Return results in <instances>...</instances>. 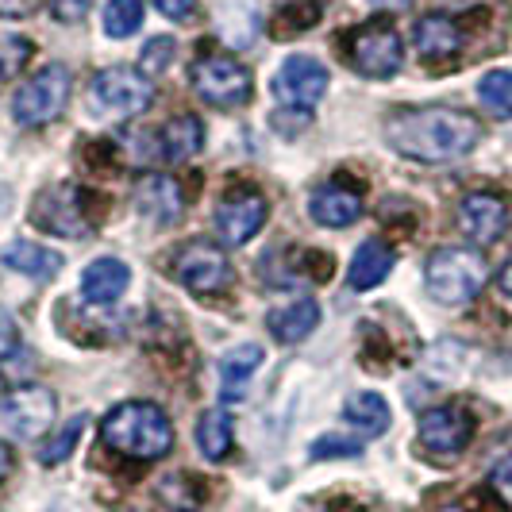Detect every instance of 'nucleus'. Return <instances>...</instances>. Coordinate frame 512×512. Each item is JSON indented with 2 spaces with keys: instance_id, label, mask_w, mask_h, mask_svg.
<instances>
[{
  "instance_id": "obj_1",
  "label": "nucleus",
  "mask_w": 512,
  "mask_h": 512,
  "mask_svg": "<svg viewBox=\"0 0 512 512\" xmlns=\"http://www.w3.org/2000/svg\"><path fill=\"white\" fill-rule=\"evenodd\" d=\"M482 139V124L459 112V108H443V104H428V108H401L385 120V143L401 158L412 162H455L462 154H470Z\"/></svg>"
},
{
  "instance_id": "obj_2",
  "label": "nucleus",
  "mask_w": 512,
  "mask_h": 512,
  "mask_svg": "<svg viewBox=\"0 0 512 512\" xmlns=\"http://www.w3.org/2000/svg\"><path fill=\"white\" fill-rule=\"evenodd\" d=\"M101 439L108 451L128 455L139 462H154L162 455H170L174 447V428L170 416L151 405V401H124L104 416Z\"/></svg>"
},
{
  "instance_id": "obj_3",
  "label": "nucleus",
  "mask_w": 512,
  "mask_h": 512,
  "mask_svg": "<svg viewBox=\"0 0 512 512\" xmlns=\"http://www.w3.org/2000/svg\"><path fill=\"white\" fill-rule=\"evenodd\" d=\"M489 270L486 258L478 255L474 247H443L428 258V270H424V282H428V293L432 301L447 308L470 305L482 285H486Z\"/></svg>"
},
{
  "instance_id": "obj_4",
  "label": "nucleus",
  "mask_w": 512,
  "mask_h": 512,
  "mask_svg": "<svg viewBox=\"0 0 512 512\" xmlns=\"http://www.w3.org/2000/svg\"><path fill=\"white\" fill-rule=\"evenodd\" d=\"M154 101L151 77L128 70V66H108L89 85V112L97 120H131L143 116Z\"/></svg>"
},
{
  "instance_id": "obj_5",
  "label": "nucleus",
  "mask_w": 512,
  "mask_h": 512,
  "mask_svg": "<svg viewBox=\"0 0 512 512\" xmlns=\"http://www.w3.org/2000/svg\"><path fill=\"white\" fill-rule=\"evenodd\" d=\"M339 51L362 77H393L401 70V35L389 20H366L339 39Z\"/></svg>"
},
{
  "instance_id": "obj_6",
  "label": "nucleus",
  "mask_w": 512,
  "mask_h": 512,
  "mask_svg": "<svg viewBox=\"0 0 512 512\" xmlns=\"http://www.w3.org/2000/svg\"><path fill=\"white\" fill-rule=\"evenodd\" d=\"M89 201L93 193H85L77 181H51L35 205H31V220L51 235H66V239H81L89 235L93 220H89Z\"/></svg>"
},
{
  "instance_id": "obj_7",
  "label": "nucleus",
  "mask_w": 512,
  "mask_h": 512,
  "mask_svg": "<svg viewBox=\"0 0 512 512\" xmlns=\"http://www.w3.org/2000/svg\"><path fill=\"white\" fill-rule=\"evenodd\" d=\"M54 424V393L43 385H24L0 401V439L27 443Z\"/></svg>"
},
{
  "instance_id": "obj_8",
  "label": "nucleus",
  "mask_w": 512,
  "mask_h": 512,
  "mask_svg": "<svg viewBox=\"0 0 512 512\" xmlns=\"http://www.w3.org/2000/svg\"><path fill=\"white\" fill-rule=\"evenodd\" d=\"M66 101H70V70L66 66H47L16 93L12 116L24 128H43L66 108Z\"/></svg>"
},
{
  "instance_id": "obj_9",
  "label": "nucleus",
  "mask_w": 512,
  "mask_h": 512,
  "mask_svg": "<svg viewBox=\"0 0 512 512\" xmlns=\"http://www.w3.org/2000/svg\"><path fill=\"white\" fill-rule=\"evenodd\" d=\"M193 89L216 108H235L251 101V70L228 54H205L193 62Z\"/></svg>"
},
{
  "instance_id": "obj_10",
  "label": "nucleus",
  "mask_w": 512,
  "mask_h": 512,
  "mask_svg": "<svg viewBox=\"0 0 512 512\" xmlns=\"http://www.w3.org/2000/svg\"><path fill=\"white\" fill-rule=\"evenodd\" d=\"M174 278L197 297H216L231 285V262L216 243L193 239L174 255Z\"/></svg>"
},
{
  "instance_id": "obj_11",
  "label": "nucleus",
  "mask_w": 512,
  "mask_h": 512,
  "mask_svg": "<svg viewBox=\"0 0 512 512\" xmlns=\"http://www.w3.org/2000/svg\"><path fill=\"white\" fill-rule=\"evenodd\" d=\"M328 66L320 62V58H312V54H293V58H285V66L274 74V97L285 104V108H312V104L320 101L324 93H328Z\"/></svg>"
},
{
  "instance_id": "obj_12",
  "label": "nucleus",
  "mask_w": 512,
  "mask_h": 512,
  "mask_svg": "<svg viewBox=\"0 0 512 512\" xmlns=\"http://www.w3.org/2000/svg\"><path fill=\"white\" fill-rule=\"evenodd\" d=\"M474 439V416L462 405H439L420 416V447L436 459H455Z\"/></svg>"
},
{
  "instance_id": "obj_13",
  "label": "nucleus",
  "mask_w": 512,
  "mask_h": 512,
  "mask_svg": "<svg viewBox=\"0 0 512 512\" xmlns=\"http://www.w3.org/2000/svg\"><path fill=\"white\" fill-rule=\"evenodd\" d=\"M362 205H366L362 181H355L351 174H335L312 193L308 212H312V220L320 228H351L362 216Z\"/></svg>"
},
{
  "instance_id": "obj_14",
  "label": "nucleus",
  "mask_w": 512,
  "mask_h": 512,
  "mask_svg": "<svg viewBox=\"0 0 512 512\" xmlns=\"http://www.w3.org/2000/svg\"><path fill=\"white\" fill-rule=\"evenodd\" d=\"M266 224V197L255 189H231L216 208V231L228 247H243L247 239H255Z\"/></svg>"
},
{
  "instance_id": "obj_15",
  "label": "nucleus",
  "mask_w": 512,
  "mask_h": 512,
  "mask_svg": "<svg viewBox=\"0 0 512 512\" xmlns=\"http://www.w3.org/2000/svg\"><path fill=\"white\" fill-rule=\"evenodd\" d=\"M459 228L470 243H493L509 228V205L497 193H470L459 205Z\"/></svg>"
},
{
  "instance_id": "obj_16",
  "label": "nucleus",
  "mask_w": 512,
  "mask_h": 512,
  "mask_svg": "<svg viewBox=\"0 0 512 512\" xmlns=\"http://www.w3.org/2000/svg\"><path fill=\"white\" fill-rule=\"evenodd\" d=\"M135 205L139 212L158 224V228H170L185 216V197H181V185L170 174H147L135 189Z\"/></svg>"
},
{
  "instance_id": "obj_17",
  "label": "nucleus",
  "mask_w": 512,
  "mask_h": 512,
  "mask_svg": "<svg viewBox=\"0 0 512 512\" xmlns=\"http://www.w3.org/2000/svg\"><path fill=\"white\" fill-rule=\"evenodd\" d=\"M393 262H397V247L389 239H366L359 251H355V258H351L347 282H351V289H359V293L378 289L389 278Z\"/></svg>"
},
{
  "instance_id": "obj_18",
  "label": "nucleus",
  "mask_w": 512,
  "mask_h": 512,
  "mask_svg": "<svg viewBox=\"0 0 512 512\" xmlns=\"http://www.w3.org/2000/svg\"><path fill=\"white\" fill-rule=\"evenodd\" d=\"M412 43H416V51L424 62H439V58H455L462 51V27L451 20V16H443V12H432V16H424L416 31H412Z\"/></svg>"
},
{
  "instance_id": "obj_19",
  "label": "nucleus",
  "mask_w": 512,
  "mask_h": 512,
  "mask_svg": "<svg viewBox=\"0 0 512 512\" xmlns=\"http://www.w3.org/2000/svg\"><path fill=\"white\" fill-rule=\"evenodd\" d=\"M128 282H131V270L120 258H97L81 274V293H85L89 305H112V301L124 297Z\"/></svg>"
},
{
  "instance_id": "obj_20",
  "label": "nucleus",
  "mask_w": 512,
  "mask_h": 512,
  "mask_svg": "<svg viewBox=\"0 0 512 512\" xmlns=\"http://www.w3.org/2000/svg\"><path fill=\"white\" fill-rule=\"evenodd\" d=\"M324 8H328V0H278L266 31L278 43H289V39L305 35V31H312V27L324 20Z\"/></svg>"
},
{
  "instance_id": "obj_21",
  "label": "nucleus",
  "mask_w": 512,
  "mask_h": 512,
  "mask_svg": "<svg viewBox=\"0 0 512 512\" xmlns=\"http://www.w3.org/2000/svg\"><path fill=\"white\" fill-rule=\"evenodd\" d=\"M0 262L24 278H35V282H51L54 274L66 266V258L51 251V247H39V243H8Z\"/></svg>"
},
{
  "instance_id": "obj_22",
  "label": "nucleus",
  "mask_w": 512,
  "mask_h": 512,
  "mask_svg": "<svg viewBox=\"0 0 512 512\" xmlns=\"http://www.w3.org/2000/svg\"><path fill=\"white\" fill-rule=\"evenodd\" d=\"M316 324H320V305L308 301V297L293 301V305L274 308L266 316V328L274 332L278 343H301V339H308V335L316 332Z\"/></svg>"
},
{
  "instance_id": "obj_23",
  "label": "nucleus",
  "mask_w": 512,
  "mask_h": 512,
  "mask_svg": "<svg viewBox=\"0 0 512 512\" xmlns=\"http://www.w3.org/2000/svg\"><path fill=\"white\" fill-rule=\"evenodd\" d=\"M205 143V124L197 116H174L166 128H158V154L162 162H185L201 151Z\"/></svg>"
},
{
  "instance_id": "obj_24",
  "label": "nucleus",
  "mask_w": 512,
  "mask_h": 512,
  "mask_svg": "<svg viewBox=\"0 0 512 512\" xmlns=\"http://www.w3.org/2000/svg\"><path fill=\"white\" fill-rule=\"evenodd\" d=\"M262 366V347L258 343H239V347H231L228 355L220 359V385H224V401H239V393H243V385L255 378V370Z\"/></svg>"
},
{
  "instance_id": "obj_25",
  "label": "nucleus",
  "mask_w": 512,
  "mask_h": 512,
  "mask_svg": "<svg viewBox=\"0 0 512 512\" xmlns=\"http://www.w3.org/2000/svg\"><path fill=\"white\" fill-rule=\"evenodd\" d=\"M343 420H347L355 432H362L366 439H378L389 432L393 412H389L385 397H378V393H351L347 405H343Z\"/></svg>"
},
{
  "instance_id": "obj_26",
  "label": "nucleus",
  "mask_w": 512,
  "mask_h": 512,
  "mask_svg": "<svg viewBox=\"0 0 512 512\" xmlns=\"http://www.w3.org/2000/svg\"><path fill=\"white\" fill-rule=\"evenodd\" d=\"M154 493L170 512H197L208 501V486L197 474H166Z\"/></svg>"
},
{
  "instance_id": "obj_27",
  "label": "nucleus",
  "mask_w": 512,
  "mask_h": 512,
  "mask_svg": "<svg viewBox=\"0 0 512 512\" xmlns=\"http://www.w3.org/2000/svg\"><path fill=\"white\" fill-rule=\"evenodd\" d=\"M231 443H235V432H231L228 412L224 409L201 412V420H197V447H201V455L212 462H224L231 455Z\"/></svg>"
},
{
  "instance_id": "obj_28",
  "label": "nucleus",
  "mask_w": 512,
  "mask_h": 512,
  "mask_svg": "<svg viewBox=\"0 0 512 512\" xmlns=\"http://www.w3.org/2000/svg\"><path fill=\"white\" fill-rule=\"evenodd\" d=\"M478 101L489 116L497 120H509L512 116V74L509 70H489L482 81H478Z\"/></svg>"
},
{
  "instance_id": "obj_29",
  "label": "nucleus",
  "mask_w": 512,
  "mask_h": 512,
  "mask_svg": "<svg viewBox=\"0 0 512 512\" xmlns=\"http://www.w3.org/2000/svg\"><path fill=\"white\" fill-rule=\"evenodd\" d=\"M143 27V0H108L104 4V31L112 39H131Z\"/></svg>"
},
{
  "instance_id": "obj_30",
  "label": "nucleus",
  "mask_w": 512,
  "mask_h": 512,
  "mask_svg": "<svg viewBox=\"0 0 512 512\" xmlns=\"http://www.w3.org/2000/svg\"><path fill=\"white\" fill-rule=\"evenodd\" d=\"M85 424H89V416H74L66 428H58V432L39 447V462H43V466H58V462L70 459L77 447V439H81V432H85Z\"/></svg>"
},
{
  "instance_id": "obj_31",
  "label": "nucleus",
  "mask_w": 512,
  "mask_h": 512,
  "mask_svg": "<svg viewBox=\"0 0 512 512\" xmlns=\"http://www.w3.org/2000/svg\"><path fill=\"white\" fill-rule=\"evenodd\" d=\"M308 455H312L316 462H324V459H355V455H362V439L335 436V432H328V436H320L312 447H308Z\"/></svg>"
},
{
  "instance_id": "obj_32",
  "label": "nucleus",
  "mask_w": 512,
  "mask_h": 512,
  "mask_svg": "<svg viewBox=\"0 0 512 512\" xmlns=\"http://www.w3.org/2000/svg\"><path fill=\"white\" fill-rule=\"evenodd\" d=\"M31 43L20 35H0V81H12V77L24 70Z\"/></svg>"
},
{
  "instance_id": "obj_33",
  "label": "nucleus",
  "mask_w": 512,
  "mask_h": 512,
  "mask_svg": "<svg viewBox=\"0 0 512 512\" xmlns=\"http://www.w3.org/2000/svg\"><path fill=\"white\" fill-rule=\"evenodd\" d=\"M174 54H178V43L174 39H151L147 47H143V74L154 77L162 74V70H170V62H174Z\"/></svg>"
},
{
  "instance_id": "obj_34",
  "label": "nucleus",
  "mask_w": 512,
  "mask_h": 512,
  "mask_svg": "<svg viewBox=\"0 0 512 512\" xmlns=\"http://www.w3.org/2000/svg\"><path fill=\"white\" fill-rule=\"evenodd\" d=\"M489 489L501 497L505 509H512V455H505V459L489 470Z\"/></svg>"
},
{
  "instance_id": "obj_35",
  "label": "nucleus",
  "mask_w": 512,
  "mask_h": 512,
  "mask_svg": "<svg viewBox=\"0 0 512 512\" xmlns=\"http://www.w3.org/2000/svg\"><path fill=\"white\" fill-rule=\"evenodd\" d=\"M89 8H93V0H51L54 20H62V24H81L89 16Z\"/></svg>"
},
{
  "instance_id": "obj_36",
  "label": "nucleus",
  "mask_w": 512,
  "mask_h": 512,
  "mask_svg": "<svg viewBox=\"0 0 512 512\" xmlns=\"http://www.w3.org/2000/svg\"><path fill=\"white\" fill-rule=\"evenodd\" d=\"M39 0H0V20H20L27 12H35Z\"/></svg>"
},
{
  "instance_id": "obj_37",
  "label": "nucleus",
  "mask_w": 512,
  "mask_h": 512,
  "mask_svg": "<svg viewBox=\"0 0 512 512\" xmlns=\"http://www.w3.org/2000/svg\"><path fill=\"white\" fill-rule=\"evenodd\" d=\"M193 4H197V0H154V8H158L162 16H170V20L189 16V12H193Z\"/></svg>"
},
{
  "instance_id": "obj_38",
  "label": "nucleus",
  "mask_w": 512,
  "mask_h": 512,
  "mask_svg": "<svg viewBox=\"0 0 512 512\" xmlns=\"http://www.w3.org/2000/svg\"><path fill=\"white\" fill-rule=\"evenodd\" d=\"M20 339H16V324H12V316L0 308V347H16Z\"/></svg>"
},
{
  "instance_id": "obj_39",
  "label": "nucleus",
  "mask_w": 512,
  "mask_h": 512,
  "mask_svg": "<svg viewBox=\"0 0 512 512\" xmlns=\"http://www.w3.org/2000/svg\"><path fill=\"white\" fill-rule=\"evenodd\" d=\"M12 474V451H8V443L0 439V482Z\"/></svg>"
},
{
  "instance_id": "obj_40",
  "label": "nucleus",
  "mask_w": 512,
  "mask_h": 512,
  "mask_svg": "<svg viewBox=\"0 0 512 512\" xmlns=\"http://www.w3.org/2000/svg\"><path fill=\"white\" fill-rule=\"evenodd\" d=\"M497 285H501V293H505V297L512 301V262L505 266V270H501V274H497Z\"/></svg>"
},
{
  "instance_id": "obj_41",
  "label": "nucleus",
  "mask_w": 512,
  "mask_h": 512,
  "mask_svg": "<svg viewBox=\"0 0 512 512\" xmlns=\"http://www.w3.org/2000/svg\"><path fill=\"white\" fill-rule=\"evenodd\" d=\"M374 4H378V8H393V12H405L412 0H374Z\"/></svg>"
}]
</instances>
